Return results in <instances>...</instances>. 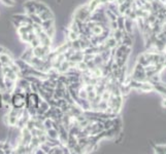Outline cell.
Here are the masks:
<instances>
[{
    "instance_id": "1",
    "label": "cell",
    "mask_w": 166,
    "mask_h": 154,
    "mask_svg": "<svg viewBox=\"0 0 166 154\" xmlns=\"http://www.w3.org/2000/svg\"><path fill=\"white\" fill-rule=\"evenodd\" d=\"M12 101V105H13L15 108L21 109V108H23L24 106H25L26 99H25V96H24L22 93H17L13 95Z\"/></svg>"
}]
</instances>
